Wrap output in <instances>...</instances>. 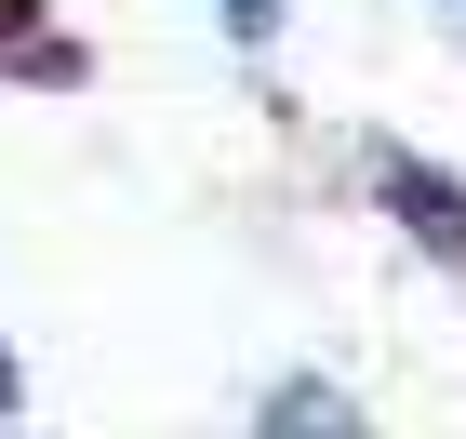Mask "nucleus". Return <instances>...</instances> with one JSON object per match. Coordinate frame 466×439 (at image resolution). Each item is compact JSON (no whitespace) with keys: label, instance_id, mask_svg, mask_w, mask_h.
<instances>
[{"label":"nucleus","instance_id":"obj_1","mask_svg":"<svg viewBox=\"0 0 466 439\" xmlns=\"http://www.w3.org/2000/svg\"><path fill=\"white\" fill-rule=\"evenodd\" d=\"M387 200H413V214H427V240H440V254H466V200H453V186L427 174V160H387Z\"/></svg>","mask_w":466,"mask_h":439},{"label":"nucleus","instance_id":"obj_2","mask_svg":"<svg viewBox=\"0 0 466 439\" xmlns=\"http://www.w3.org/2000/svg\"><path fill=\"white\" fill-rule=\"evenodd\" d=\"M280 27V0H227V40H267Z\"/></svg>","mask_w":466,"mask_h":439},{"label":"nucleus","instance_id":"obj_3","mask_svg":"<svg viewBox=\"0 0 466 439\" xmlns=\"http://www.w3.org/2000/svg\"><path fill=\"white\" fill-rule=\"evenodd\" d=\"M0 400H14V360H0Z\"/></svg>","mask_w":466,"mask_h":439}]
</instances>
